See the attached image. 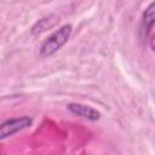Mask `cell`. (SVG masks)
I'll list each match as a JSON object with an SVG mask.
<instances>
[{"instance_id": "cell-1", "label": "cell", "mask_w": 155, "mask_h": 155, "mask_svg": "<svg viewBox=\"0 0 155 155\" xmlns=\"http://www.w3.org/2000/svg\"><path fill=\"white\" fill-rule=\"evenodd\" d=\"M73 31L71 24H64L56 29L51 35H48L45 41L40 46V57L47 58L53 56L57 51H59L69 40Z\"/></svg>"}, {"instance_id": "cell-4", "label": "cell", "mask_w": 155, "mask_h": 155, "mask_svg": "<svg viewBox=\"0 0 155 155\" xmlns=\"http://www.w3.org/2000/svg\"><path fill=\"white\" fill-rule=\"evenodd\" d=\"M67 108L71 114L84 117V119H87L90 121H97L101 119V113L90 105H85V104H80V103H69L67 105Z\"/></svg>"}, {"instance_id": "cell-6", "label": "cell", "mask_w": 155, "mask_h": 155, "mask_svg": "<svg viewBox=\"0 0 155 155\" xmlns=\"http://www.w3.org/2000/svg\"><path fill=\"white\" fill-rule=\"evenodd\" d=\"M150 46H151V48L155 51V35H153L151 39H150Z\"/></svg>"}, {"instance_id": "cell-5", "label": "cell", "mask_w": 155, "mask_h": 155, "mask_svg": "<svg viewBox=\"0 0 155 155\" xmlns=\"http://www.w3.org/2000/svg\"><path fill=\"white\" fill-rule=\"evenodd\" d=\"M59 22V17L56 16V15H50V16H46L41 19H39L31 28V34L36 35V34H40L52 27H54L57 23Z\"/></svg>"}, {"instance_id": "cell-3", "label": "cell", "mask_w": 155, "mask_h": 155, "mask_svg": "<svg viewBox=\"0 0 155 155\" xmlns=\"http://www.w3.org/2000/svg\"><path fill=\"white\" fill-rule=\"evenodd\" d=\"M155 25V1L150 2L142 15V21L139 25V34L142 39H148L151 28Z\"/></svg>"}, {"instance_id": "cell-2", "label": "cell", "mask_w": 155, "mask_h": 155, "mask_svg": "<svg viewBox=\"0 0 155 155\" xmlns=\"http://www.w3.org/2000/svg\"><path fill=\"white\" fill-rule=\"evenodd\" d=\"M31 124H33V119L29 116H21V117L5 120L0 125V139L2 140L7 137H11L17 132L28 128Z\"/></svg>"}]
</instances>
